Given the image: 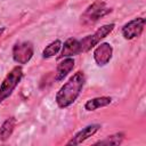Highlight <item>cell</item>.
<instances>
[{
	"label": "cell",
	"instance_id": "obj_4",
	"mask_svg": "<svg viewBox=\"0 0 146 146\" xmlns=\"http://www.w3.org/2000/svg\"><path fill=\"white\" fill-rule=\"evenodd\" d=\"M112 9L106 7V3L104 1H95L94 3H91L82 14L81 16V21L84 24H91L97 22L99 18H102L103 16L107 15L108 13H111Z\"/></svg>",
	"mask_w": 146,
	"mask_h": 146
},
{
	"label": "cell",
	"instance_id": "obj_5",
	"mask_svg": "<svg viewBox=\"0 0 146 146\" xmlns=\"http://www.w3.org/2000/svg\"><path fill=\"white\" fill-rule=\"evenodd\" d=\"M33 44L30 41L15 43L13 47V59L17 64H26L33 56Z\"/></svg>",
	"mask_w": 146,
	"mask_h": 146
},
{
	"label": "cell",
	"instance_id": "obj_13",
	"mask_svg": "<svg viewBox=\"0 0 146 146\" xmlns=\"http://www.w3.org/2000/svg\"><path fill=\"white\" fill-rule=\"evenodd\" d=\"M60 48H62V42H60V40H55V41L50 42V43L43 49V51H42V57H43V58H50V57L57 55L58 51L60 50Z\"/></svg>",
	"mask_w": 146,
	"mask_h": 146
},
{
	"label": "cell",
	"instance_id": "obj_2",
	"mask_svg": "<svg viewBox=\"0 0 146 146\" xmlns=\"http://www.w3.org/2000/svg\"><path fill=\"white\" fill-rule=\"evenodd\" d=\"M23 78V70L21 66H15L3 79L2 83L0 84V103L3 102L6 98H8L14 89L17 87V84L21 82Z\"/></svg>",
	"mask_w": 146,
	"mask_h": 146
},
{
	"label": "cell",
	"instance_id": "obj_6",
	"mask_svg": "<svg viewBox=\"0 0 146 146\" xmlns=\"http://www.w3.org/2000/svg\"><path fill=\"white\" fill-rule=\"evenodd\" d=\"M145 18L144 17H137L131 19L130 22H128L127 24L123 25L122 27V35L124 39L127 40H131L135 38H138L145 27Z\"/></svg>",
	"mask_w": 146,
	"mask_h": 146
},
{
	"label": "cell",
	"instance_id": "obj_12",
	"mask_svg": "<svg viewBox=\"0 0 146 146\" xmlns=\"http://www.w3.org/2000/svg\"><path fill=\"white\" fill-rule=\"evenodd\" d=\"M111 102H112V98L111 97H106V96L92 98V99H89L84 104V108L87 111H95V110H97L99 107H104V106L110 105Z\"/></svg>",
	"mask_w": 146,
	"mask_h": 146
},
{
	"label": "cell",
	"instance_id": "obj_7",
	"mask_svg": "<svg viewBox=\"0 0 146 146\" xmlns=\"http://www.w3.org/2000/svg\"><path fill=\"white\" fill-rule=\"evenodd\" d=\"M113 55V48L110 43L103 42L98 44L94 50V59L98 66H105L110 63Z\"/></svg>",
	"mask_w": 146,
	"mask_h": 146
},
{
	"label": "cell",
	"instance_id": "obj_9",
	"mask_svg": "<svg viewBox=\"0 0 146 146\" xmlns=\"http://www.w3.org/2000/svg\"><path fill=\"white\" fill-rule=\"evenodd\" d=\"M62 47H63V49H62V52L59 55V58L72 57L74 55L80 54V42L78 39L70 38L64 42V44Z\"/></svg>",
	"mask_w": 146,
	"mask_h": 146
},
{
	"label": "cell",
	"instance_id": "obj_10",
	"mask_svg": "<svg viewBox=\"0 0 146 146\" xmlns=\"http://www.w3.org/2000/svg\"><path fill=\"white\" fill-rule=\"evenodd\" d=\"M74 59L71 58V57H66L64 58L63 60H60L57 65V68H56V76H55V80L56 81H62L74 67Z\"/></svg>",
	"mask_w": 146,
	"mask_h": 146
},
{
	"label": "cell",
	"instance_id": "obj_8",
	"mask_svg": "<svg viewBox=\"0 0 146 146\" xmlns=\"http://www.w3.org/2000/svg\"><path fill=\"white\" fill-rule=\"evenodd\" d=\"M99 128H100L99 124H90V125L84 127L82 130H80L79 132H76L71 138V140L67 141V145H79V144H81L82 141L87 140L89 137H91L92 135H95L98 131Z\"/></svg>",
	"mask_w": 146,
	"mask_h": 146
},
{
	"label": "cell",
	"instance_id": "obj_1",
	"mask_svg": "<svg viewBox=\"0 0 146 146\" xmlns=\"http://www.w3.org/2000/svg\"><path fill=\"white\" fill-rule=\"evenodd\" d=\"M84 81H86V78L83 72L78 71L76 73H74L56 94L55 100L57 105L60 108H65L72 105L81 94L84 86Z\"/></svg>",
	"mask_w": 146,
	"mask_h": 146
},
{
	"label": "cell",
	"instance_id": "obj_11",
	"mask_svg": "<svg viewBox=\"0 0 146 146\" xmlns=\"http://www.w3.org/2000/svg\"><path fill=\"white\" fill-rule=\"evenodd\" d=\"M16 125V119L15 117H8L0 127V140L6 141L13 133Z\"/></svg>",
	"mask_w": 146,
	"mask_h": 146
},
{
	"label": "cell",
	"instance_id": "obj_15",
	"mask_svg": "<svg viewBox=\"0 0 146 146\" xmlns=\"http://www.w3.org/2000/svg\"><path fill=\"white\" fill-rule=\"evenodd\" d=\"M5 32V27H0V36L2 35V33Z\"/></svg>",
	"mask_w": 146,
	"mask_h": 146
},
{
	"label": "cell",
	"instance_id": "obj_3",
	"mask_svg": "<svg viewBox=\"0 0 146 146\" xmlns=\"http://www.w3.org/2000/svg\"><path fill=\"white\" fill-rule=\"evenodd\" d=\"M115 25L113 23L111 24H106L100 26L94 34L87 35L84 36L82 40H80V52H87L89 51L91 48H94L95 46H97L102 39H104L105 36H107L113 30H114Z\"/></svg>",
	"mask_w": 146,
	"mask_h": 146
},
{
	"label": "cell",
	"instance_id": "obj_14",
	"mask_svg": "<svg viewBox=\"0 0 146 146\" xmlns=\"http://www.w3.org/2000/svg\"><path fill=\"white\" fill-rule=\"evenodd\" d=\"M124 138V135L122 132L114 133L112 136H108L104 140H99L96 143V145H120Z\"/></svg>",
	"mask_w": 146,
	"mask_h": 146
}]
</instances>
